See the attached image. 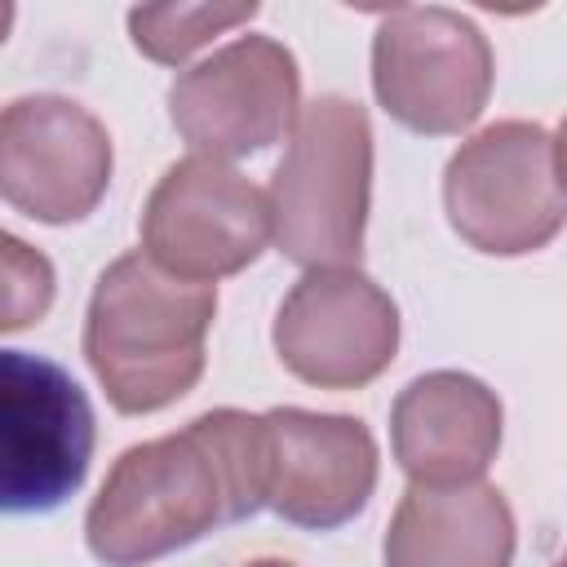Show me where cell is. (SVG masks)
<instances>
[{"label":"cell","mask_w":567,"mask_h":567,"mask_svg":"<svg viewBox=\"0 0 567 567\" xmlns=\"http://www.w3.org/2000/svg\"><path fill=\"white\" fill-rule=\"evenodd\" d=\"M270 239L306 270L359 266L372 208V120L346 93L301 106L266 186Z\"/></svg>","instance_id":"3957f363"},{"label":"cell","mask_w":567,"mask_h":567,"mask_svg":"<svg viewBox=\"0 0 567 567\" xmlns=\"http://www.w3.org/2000/svg\"><path fill=\"white\" fill-rule=\"evenodd\" d=\"M301 115V71L288 44L235 35L168 84V124L204 159L270 151Z\"/></svg>","instance_id":"ba28073f"},{"label":"cell","mask_w":567,"mask_h":567,"mask_svg":"<svg viewBox=\"0 0 567 567\" xmlns=\"http://www.w3.org/2000/svg\"><path fill=\"white\" fill-rule=\"evenodd\" d=\"M270 341L297 381L363 390L399 354V306L359 266H319L279 301Z\"/></svg>","instance_id":"9c48e42d"},{"label":"cell","mask_w":567,"mask_h":567,"mask_svg":"<svg viewBox=\"0 0 567 567\" xmlns=\"http://www.w3.org/2000/svg\"><path fill=\"white\" fill-rule=\"evenodd\" d=\"M257 18V4H137L128 9V40L159 66H182L217 35Z\"/></svg>","instance_id":"5bb4252c"},{"label":"cell","mask_w":567,"mask_h":567,"mask_svg":"<svg viewBox=\"0 0 567 567\" xmlns=\"http://www.w3.org/2000/svg\"><path fill=\"white\" fill-rule=\"evenodd\" d=\"M13 18H18V9L9 4V0H0V44L9 40V31H13Z\"/></svg>","instance_id":"2e32d148"},{"label":"cell","mask_w":567,"mask_h":567,"mask_svg":"<svg viewBox=\"0 0 567 567\" xmlns=\"http://www.w3.org/2000/svg\"><path fill=\"white\" fill-rule=\"evenodd\" d=\"M270 244L266 190L239 168L186 155L159 173L142 204V257L186 284L248 270Z\"/></svg>","instance_id":"52a82bcc"},{"label":"cell","mask_w":567,"mask_h":567,"mask_svg":"<svg viewBox=\"0 0 567 567\" xmlns=\"http://www.w3.org/2000/svg\"><path fill=\"white\" fill-rule=\"evenodd\" d=\"M496 84L487 35L447 4H399L372 35V93L381 111L421 137H456L478 124Z\"/></svg>","instance_id":"5b68a950"},{"label":"cell","mask_w":567,"mask_h":567,"mask_svg":"<svg viewBox=\"0 0 567 567\" xmlns=\"http://www.w3.org/2000/svg\"><path fill=\"white\" fill-rule=\"evenodd\" d=\"M53 297H58L53 261L35 244L0 226V337L35 328L53 310Z\"/></svg>","instance_id":"9a60e30c"},{"label":"cell","mask_w":567,"mask_h":567,"mask_svg":"<svg viewBox=\"0 0 567 567\" xmlns=\"http://www.w3.org/2000/svg\"><path fill=\"white\" fill-rule=\"evenodd\" d=\"M106 124L62 93H27L0 106V199L44 226L84 221L111 186Z\"/></svg>","instance_id":"30bf717a"},{"label":"cell","mask_w":567,"mask_h":567,"mask_svg":"<svg viewBox=\"0 0 567 567\" xmlns=\"http://www.w3.org/2000/svg\"><path fill=\"white\" fill-rule=\"evenodd\" d=\"M514 509L501 487L408 483L399 496L381 558L385 567H514Z\"/></svg>","instance_id":"4fadbf2b"},{"label":"cell","mask_w":567,"mask_h":567,"mask_svg":"<svg viewBox=\"0 0 567 567\" xmlns=\"http://www.w3.org/2000/svg\"><path fill=\"white\" fill-rule=\"evenodd\" d=\"M266 509L306 532L359 518L377 492L381 452L372 430L346 412L270 408L261 412Z\"/></svg>","instance_id":"8fae6325"},{"label":"cell","mask_w":567,"mask_h":567,"mask_svg":"<svg viewBox=\"0 0 567 567\" xmlns=\"http://www.w3.org/2000/svg\"><path fill=\"white\" fill-rule=\"evenodd\" d=\"M213 319V284L173 279L133 248L97 275L80 350L120 416H151L199 385Z\"/></svg>","instance_id":"7a4b0ae2"},{"label":"cell","mask_w":567,"mask_h":567,"mask_svg":"<svg viewBox=\"0 0 567 567\" xmlns=\"http://www.w3.org/2000/svg\"><path fill=\"white\" fill-rule=\"evenodd\" d=\"M93 443V403L66 368L0 350V518L62 509L89 478Z\"/></svg>","instance_id":"8992f818"},{"label":"cell","mask_w":567,"mask_h":567,"mask_svg":"<svg viewBox=\"0 0 567 567\" xmlns=\"http://www.w3.org/2000/svg\"><path fill=\"white\" fill-rule=\"evenodd\" d=\"M257 509H266L261 412L213 408L115 456L89 501L84 545L102 567H146Z\"/></svg>","instance_id":"6da1fadb"},{"label":"cell","mask_w":567,"mask_h":567,"mask_svg":"<svg viewBox=\"0 0 567 567\" xmlns=\"http://www.w3.org/2000/svg\"><path fill=\"white\" fill-rule=\"evenodd\" d=\"M244 567H297V563H288V558H252Z\"/></svg>","instance_id":"e0dca14e"},{"label":"cell","mask_w":567,"mask_h":567,"mask_svg":"<svg viewBox=\"0 0 567 567\" xmlns=\"http://www.w3.org/2000/svg\"><path fill=\"white\" fill-rule=\"evenodd\" d=\"M501 399L487 381L439 368L408 381L390 408V447L408 483H474L501 452Z\"/></svg>","instance_id":"7c38bea8"},{"label":"cell","mask_w":567,"mask_h":567,"mask_svg":"<svg viewBox=\"0 0 567 567\" xmlns=\"http://www.w3.org/2000/svg\"><path fill=\"white\" fill-rule=\"evenodd\" d=\"M447 226L483 257H527L567 217L563 142L536 120H496L465 137L443 168Z\"/></svg>","instance_id":"277c9868"}]
</instances>
